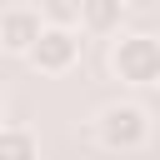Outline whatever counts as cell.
<instances>
[{
  "instance_id": "cell-5",
  "label": "cell",
  "mask_w": 160,
  "mask_h": 160,
  "mask_svg": "<svg viewBox=\"0 0 160 160\" xmlns=\"http://www.w3.org/2000/svg\"><path fill=\"white\" fill-rule=\"evenodd\" d=\"M125 0H80V25L90 35H115L120 20H125Z\"/></svg>"
},
{
  "instance_id": "cell-8",
  "label": "cell",
  "mask_w": 160,
  "mask_h": 160,
  "mask_svg": "<svg viewBox=\"0 0 160 160\" xmlns=\"http://www.w3.org/2000/svg\"><path fill=\"white\" fill-rule=\"evenodd\" d=\"M0 125H5V100H0Z\"/></svg>"
},
{
  "instance_id": "cell-1",
  "label": "cell",
  "mask_w": 160,
  "mask_h": 160,
  "mask_svg": "<svg viewBox=\"0 0 160 160\" xmlns=\"http://www.w3.org/2000/svg\"><path fill=\"white\" fill-rule=\"evenodd\" d=\"M95 140L115 155H130L150 140V110L135 105V100H110L100 115H95Z\"/></svg>"
},
{
  "instance_id": "cell-2",
  "label": "cell",
  "mask_w": 160,
  "mask_h": 160,
  "mask_svg": "<svg viewBox=\"0 0 160 160\" xmlns=\"http://www.w3.org/2000/svg\"><path fill=\"white\" fill-rule=\"evenodd\" d=\"M110 70L125 85H155L160 80V40L155 35H120L110 50Z\"/></svg>"
},
{
  "instance_id": "cell-3",
  "label": "cell",
  "mask_w": 160,
  "mask_h": 160,
  "mask_svg": "<svg viewBox=\"0 0 160 160\" xmlns=\"http://www.w3.org/2000/svg\"><path fill=\"white\" fill-rule=\"evenodd\" d=\"M25 60H30L40 75H65V70L80 60V35H75V25H45Z\"/></svg>"
},
{
  "instance_id": "cell-7",
  "label": "cell",
  "mask_w": 160,
  "mask_h": 160,
  "mask_svg": "<svg viewBox=\"0 0 160 160\" xmlns=\"http://www.w3.org/2000/svg\"><path fill=\"white\" fill-rule=\"evenodd\" d=\"M45 25H80V0H40Z\"/></svg>"
},
{
  "instance_id": "cell-4",
  "label": "cell",
  "mask_w": 160,
  "mask_h": 160,
  "mask_svg": "<svg viewBox=\"0 0 160 160\" xmlns=\"http://www.w3.org/2000/svg\"><path fill=\"white\" fill-rule=\"evenodd\" d=\"M40 30H45L40 10H5V15H0V50L30 55V45L40 40Z\"/></svg>"
},
{
  "instance_id": "cell-6",
  "label": "cell",
  "mask_w": 160,
  "mask_h": 160,
  "mask_svg": "<svg viewBox=\"0 0 160 160\" xmlns=\"http://www.w3.org/2000/svg\"><path fill=\"white\" fill-rule=\"evenodd\" d=\"M0 160H40V140L25 125H0Z\"/></svg>"
}]
</instances>
